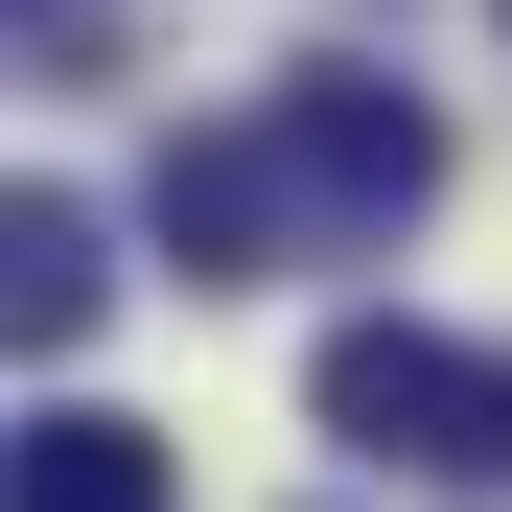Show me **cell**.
Instances as JSON below:
<instances>
[{
  "label": "cell",
  "instance_id": "4",
  "mask_svg": "<svg viewBox=\"0 0 512 512\" xmlns=\"http://www.w3.org/2000/svg\"><path fill=\"white\" fill-rule=\"evenodd\" d=\"M24 512H187V489H163V419H117V396L24 419Z\"/></svg>",
  "mask_w": 512,
  "mask_h": 512
},
{
  "label": "cell",
  "instance_id": "3",
  "mask_svg": "<svg viewBox=\"0 0 512 512\" xmlns=\"http://www.w3.org/2000/svg\"><path fill=\"white\" fill-rule=\"evenodd\" d=\"M94 303H117V233L70 187H24V210H0V326H24V350H94Z\"/></svg>",
  "mask_w": 512,
  "mask_h": 512
},
{
  "label": "cell",
  "instance_id": "1",
  "mask_svg": "<svg viewBox=\"0 0 512 512\" xmlns=\"http://www.w3.org/2000/svg\"><path fill=\"white\" fill-rule=\"evenodd\" d=\"M419 210H443V117L396 94V70H280L233 140L187 117L163 140L140 233L187 256V280H303V256H396Z\"/></svg>",
  "mask_w": 512,
  "mask_h": 512
},
{
  "label": "cell",
  "instance_id": "2",
  "mask_svg": "<svg viewBox=\"0 0 512 512\" xmlns=\"http://www.w3.org/2000/svg\"><path fill=\"white\" fill-rule=\"evenodd\" d=\"M303 419L350 466H396V489H466V512H512V350H466V326H326L303 350Z\"/></svg>",
  "mask_w": 512,
  "mask_h": 512
}]
</instances>
